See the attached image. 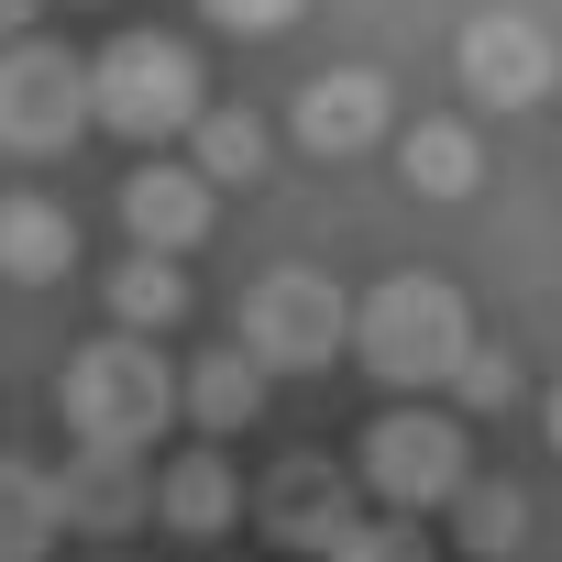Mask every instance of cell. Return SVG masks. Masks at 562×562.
Wrapping results in <instances>:
<instances>
[{
  "mask_svg": "<svg viewBox=\"0 0 562 562\" xmlns=\"http://www.w3.org/2000/svg\"><path fill=\"white\" fill-rule=\"evenodd\" d=\"M452 67H463V89H474V100L529 111V100L551 89V34H540L529 12H474V23H463V45H452Z\"/></svg>",
  "mask_w": 562,
  "mask_h": 562,
  "instance_id": "8",
  "label": "cell"
},
{
  "mask_svg": "<svg viewBox=\"0 0 562 562\" xmlns=\"http://www.w3.org/2000/svg\"><path fill=\"white\" fill-rule=\"evenodd\" d=\"M342 331H353V310H342V288L321 265H276V276H254V299H243V353L254 364L310 375V364L342 353Z\"/></svg>",
  "mask_w": 562,
  "mask_h": 562,
  "instance_id": "5",
  "label": "cell"
},
{
  "mask_svg": "<svg viewBox=\"0 0 562 562\" xmlns=\"http://www.w3.org/2000/svg\"><path fill=\"white\" fill-rule=\"evenodd\" d=\"M78 78H89V122H111L122 144H166V133L199 122V56L166 45V34H122Z\"/></svg>",
  "mask_w": 562,
  "mask_h": 562,
  "instance_id": "3",
  "label": "cell"
},
{
  "mask_svg": "<svg viewBox=\"0 0 562 562\" xmlns=\"http://www.w3.org/2000/svg\"><path fill=\"white\" fill-rule=\"evenodd\" d=\"M452 397H463V408H507V397H518V353H507V342H463Z\"/></svg>",
  "mask_w": 562,
  "mask_h": 562,
  "instance_id": "21",
  "label": "cell"
},
{
  "mask_svg": "<svg viewBox=\"0 0 562 562\" xmlns=\"http://www.w3.org/2000/svg\"><path fill=\"white\" fill-rule=\"evenodd\" d=\"M386 386H452V364H463V342H474V310H463V288L452 276H386V288L353 310V331H342Z\"/></svg>",
  "mask_w": 562,
  "mask_h": 562,
  "instance_id": "1",
  "label": "cell"
},
{
  "mask_svg": "<svg viewBox=\"0 0 562 562\" xmlns=\"http://www.w3.org/2000/svg\"><path fill=\"white\" fill-rule=\"evenodd\" d=\"M397 177H408L419 199H474L485 144H474L463 122H419V133H397Z\"/></svg>",
  "mask_w": 562,
  "mask_h": 562,
  "instance_id": "15",
  "label": "cell"
},
{
  "mask_svg": "<svg viewBox=\"0 0 562 562\" xmlns=\"http://www.w3.org/2000/svg\"><path fill=\"white\" fill-rule=\"evenodd\" d=\"M254 166H265V122L254 111H199V188L221 199V188H254Z\"/></svg>",
  "mask_w": 562,
  "mask_h": 562,
  "instance_id": "18",
  "label": "cell"
},
{
  "mask_svg": "<svg viewBox=\"0 0 562 562\" xmlns=\"http://www.w3.org/2000/svg\"><path fill=\"white\" fill-rule=\"evenodd\" d=\"M111 321H122L133 342H155L166 321H188V276H177L166 254H122V276H111Z\"/></svg>",
  "mask_w": 562,
  "mask_h": 562,
  "instance_id": "16",
  "label": "cell"
},
{
  "mask_svg": "<svg viewBox=\"0 0 562 562\" xmlns=\"http://www.w3.org/2000/svg\"><path fill=\"white\" fill-rule=\"evenodd\" d=\"M78 265V221L56 199H0V276H23V288H56Z\"/></svg>",
  "mask_w": 562,
  "mask_h": 562,
  "instance_id": "13",
  "label": "cell"
},
{
  "mask_svg": "<svg viewBox=\"0 0 562 562\" xmlns=\"http://www.w3.org/2000/svg\"><path fill=\"white\" fill-rule=\"evenodd\" d=\"M452 540L485 551V562H507V551L529 540V496L496 485V474H463V496H452Z\"/></svg>",
  "mask_w": 562,
  "mask_h": 562,
  "instance_id": "17",
  "label": "cell"
},
{
  "mask_svg": "<svg viewBox=\"0 0 562 562\" xmlns=\"http://www.w3.org/2000/svg\"><path fill=\"white\" fill-rule=\"evenodd\" d=\"M199 12H210L221 34H288V23L310 12V0H199Z\"/></svg>",
  "mask_w": 562,
  "mask_h": 562,
  "instance_id": "22",
  "label": "cell"
},
{
  "mask_svg": "<svg viewBox=\"0 0 562 562\" xmlns=\"http://www.w3.org/2000/svg\"><path fill=\"white\" fill-rule=\"evenodd\" d=\"M375 133H386V78L375 67H321L299 89V144L310 155H364Z\"/></svg>",
  "mask_w": 562,
  "mask_h": 562,
  "instance_id": "10",
  "label": "cell"
},
{
  "mask_svg": "<svg viewBox=\"0 0 562 562\" xmlns=\"http://www.w3.org/2000/svg\"><path fill=\"white\" fill-rule=\"evenodd\" d=\"M45 485H56V529L122 540V529L144 518V474H133V452H67V474H45Z\"/></svg>",
  "mask_w": 562,
  "mask_h": 562,
  "instance_id": "11",
  "label": "cell"
},
{
  "mask_svg": "<svg viewBox=\"0 0 562 562\" xmlns=\"http://www.w3.org/2000/svg\"><path fill=\"white\" fill-rule=\"evenodd\" d=\"M67 430H78V452H144L155 430H166V408H177V375L155 364V342H133V331H100L89 353H67Z\"/></svg>",
  "mask_w": 562,
  "mask_h": 562,
  "instance_id": "2",
  "label": "cell"
},
{
  "mask_svg": "<svg viewBox=\"0 0 562 562\" xmlns=\"http://www.w3.org/2000/svg\"><path fill=\"white\" fill-rule=\"evenodd\" d=\"M56 540V485L34 463H0V562H45Z\"/></svg>",
  "mask_w": 562,
  "mask_h": 562,
  "instance_id": "19",
  "label": "cell"
},
{
  "mask_svg": "<svg viewBox=\"0 0 562 562\" xmlns=\"http://www.w3.org/2000/svg\"><path fill=\"white\" fill-rule=\"evenodd\" d=\"M34 23V0H0V34H23Z\"/></svg>",
  "mask_w": 562,
  "mask_h": 562,
  "instance_id": "23",
  "label": "cell"
},
{
  "mask_svg": "<svg viewBox=\"0 0 562 562\" xmlns=\"http://www.w3.org/2000/svg\"><path fill=\"white\" fill-rule=\"evenodd\" d=\"M310 562H430V540H419V518H386V507L364 518V507H353V518H342Z\"/></svg>",
  "mask_w": 562,
  "mask_h": 562,
  "instance_id": "20",
  "label": "cell"
},
{
  "mask_svg": "<svg viewBox=\"0 0 562 562\" xmlns=\"http://www.w3.org/2000/svg\"><path fill=\"white\" fill-rule=\"evenodd\" d=\"M463 474H474V452H463V430H452L441 408H386V419L364 430V452H353V485H364L386 518L452 507V496H463Z\"/></svg>",
  "mask_w": 562,
  "mask_h": 562,
  "instance_id": "4",
  "label": "cell"
},
{
  "mask_svg": "<svg viewBox=\"0 0 562 562\" xmlns=\"http://www.w3.org/2000/svg\"><path fill=\"white\" fill-rule=\"evenodd\" d=\"M551 452H562V386H551Z\"/></svg>",
  "mask_w": 562,
  "mask_h": 562,
  "instance_id": "24",
  "label": "cell"
},
{
  "mask_svg": "<svg viewBox=\"0 0 562 562\" xmlns=\"http://www.w3.org/2000/svg\"><path fill=\"white\" fill-rule=\"evenodd\" d=\"M144 518H166L177 540H221V529L243 518V485H232L221 452H177V463L144 485Z\"/></svg>",
  "mask_w": 562,
  "mask_h": 562,
  "instance_id": "12",
  "label": "cell"
},
{
  "mask_svg": "<svg viewBox=\"0 0 562 562\" xmlns=\"http://www.w3.org/2000/svg\"><path fill=\"white\" fill-rule=\"evenodd\" d=\"M188 408H199L210 441L254 430V419H265V364H254L243 342H232V353H199V364H188Z\"/></svg>",
  "mask_w": 562,
  "mask_h": 562,
  "instance_id": "14",
  "label": "cell"
},
{
  "mask_svg": "<svg viewBox=\"0 0 562 562\" xmlns=\"http://www.w3.org/2000/svg\"><path fill=\"white\" fill-rule=\"evenodd\" d=\"M342 518H353V474H342L331 452H288V463L254 485V529H265L276 551H321Z\"/></svg>",
  "mask_w": 562,
  "mask_h": 562,
  "instance_id": "7",
  "label": "cell"
},
{
  "mask_svg": "<svg viewBox=\"0 0 562 562\" xmlns=\"http://www.w3.org/2000/svg\"><path fill=\"white\" fill-rule=\"evenodd\" d=\"M78 122H89V78H78L67 45H12L0 56V144L12 155H56V144H78Z\"/></svg>",
  "mask_w": 562,
  "mask_h": 562,
  "instance_id": "6",
  "label": "cell"
},
{
  "mask_svg": "<svg viewBox=\"0 0 562 562\" xmlns=\"http://www.w3.org/2000/svg\"><path fill=\"white\" fill-rule=\"evenodd\" d=\"M210 221H221V199H210L188 166L155 155V166L122 177V232H133V254H166V265H177L188 243H210Z\"/></svg>",
  "mask_w": 562,
  "mask_h": 562,
  "instance_id": "9",
  "label": "cell"
}]
</instances>
